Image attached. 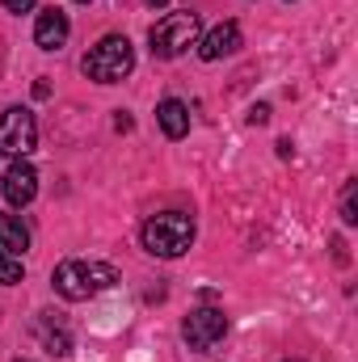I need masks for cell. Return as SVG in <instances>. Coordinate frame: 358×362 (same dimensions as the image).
<instances>
[{
    "instance_id": "6da1fadb",
    "label": "cell",
    "mask_w": 358,
    "mask_h": 362,
    "mask_svg": "<svg viewBox=\"0 0 358 362\" xmlns=\"http://www.w3.org/2000/svg\"><path fill=\"white\" fill-rule=\"evenodd\" d=\"M51 282H55V291H59L64 299L81 303V299H93V295L110 291V286L118 282V270H114L110 262H81V257H68V262L55 266Z\"/></svg>"
},
{
    "instance_id": "7a4b0ae2",
    "label": "cell",
    "mask_w": 358,
    "mask_h": 362,
    "mask_svg": "<svg viewBox=\"0 0 358 362\" xmlns=\"http://www.w3.org/2000/svg\"><path fill=\"white\" fill-rule=\"evenodd\" d=\"M131 68H135V47H131L127 34H105L81 59V72L97 85H118V81L131 76Z\"/></svg>"
},
{
    "instance_id": "3957f363",
    "label": "cell",
    "mask_w": 358,
    "mask_h": 362,
    "mask_svg": "<svg viewBox=\"0 0 358 362\" xmlns=\"http://www.w3.org/2000/svg\"><path fill=\"white\" fill-rule=\"evenodd\" d=\"M139 240H144V249H148L152 257L173 262V257H181V253L194 245V219L181 215V211H161V215H152V219L144 223Z\"/></svg>"
},
{
    "instance_id": "277c9868",
    "label": "cell",
    "mask_w": 358,
    "mask_h": 362,
    "mask_svg": "<svg viewBox=\"0 0 358 362\" xmlns=\"http://www.w3.org/2000/svg\"><path fill=\"white\" fill-rule=\"evenodd\" d=\"M198 38H202V21H198V13H190V8L165 13V17L148 30V42H152V55H156V59H178L181 51L198 47Z\"/></svg>"
},
{
    "instance_id": "5b68a950",
    "label": "cell",
    "mask_w": 358,
    "mask_h": 362,
    "mask_svg": "<svg viewBox=\"0 0 358 362\" xmlns=\"http://www.w3.org/2000/svg\"><path fill=\"white\" fill-rule=\"evenodd\" d=\"M38 148V122L25 105H8L0 114V156L8 160H25Z\"/></svg>"
},
{
    "instance_id": "8992f818",
    "label": "cell",
    "mask_w": 358,
    "mask_h": 362,
    "mask_svg": "<svg viewBox=\"0 0 358 362\" xmlns=\"http://www.w3.org/2000/svg\"><path fill=\"white\" fill-rule=\"evenodd\" d=\"M181 337H185L190 350H211L228 337V316L219 308H198L181 320Z\"/></svg>"
},
{
    "instance_id": "52a82bcc",
    "label": "cell",
    "mask_w": 358,
    "mask_h": 362,
    "mask_svg": "<svg viewBox=\"0 0 358 362\" xmlns=\"http://www.w3.org/2000/svg\"><path fill=\"white\" fill-rule=\"evenodd\" d=\"M241 47H245L241 25H236V21H219L215 30H207V34L198 38V59L215 64V59H224V55H236Z\"/></svg>"
},
{
    "instance_id": "ba28073f",
    "label": "cell",
    "mask_w": 358,
    "mask_h": 362,
    "mask_svg": "<svg viewBox=\"0 0 358 362\" xmlns=\"http://www.w3.org/2000/svg\"><path fill=\"white\" fill-rule=\"evenodd\" d=\"M0 194H4L13 206H30L34 194H38V173H34V165H30V160H13L8 173L0 177Z\"/></svg>"
},
{
    "instance_id": "9c48e42d",
    "label": "cell",
    "mask_w": 358,
    "mask_h": 362,
    "mask_svg": "<svg viewBox=\"0 0 358 362\" xmlns=\"http://www.w3.org/2000/svg\"><path fill=\"white\" fill-rule=\"evenodd\" d=\"M68 34H72V21H68L64 8H42V13H38V21H34V42H38V51H59V47L68 42Z\"/></svg>"
},
{
    "instance_id": "30bf717a",
    "label": "cell",
    "mask_w": 358,
    "mask_h": 362,
    "mask_svg": "<svg viewBox=\"0 0 358 362\" xmlns=\"http://www.w3.org/2000/svg\"><path fill=\"white\" fill-rule=\"evenodd\" d=\"M156 122H161V131H165L169 139H185V135H190V110H185V101L165 97V101L156 105Z\"/></svg>"
},
{
    "instance_id": "8fae6325",
    "label": "cell",
    "mask_w": 358,
    "mask_h": 362,
    "mask_svg": "<svg viewBox=\"0 0 358 362\" xmlns=\"http://www.w3.org/2000/svg\"><path fill=\"white\" fill-rule=\"evenodd\" d=\"M0 249L17 257L30 249V228L21 223V215H0Z\"/></svg>"
},
{
    "instance_id": "7c38bea8",
    "label": "cell",
    "mask_w": 358,
    "mask_h": 362,
    "mask_svg": "<svg viewBox=\"0 0 358 362\" xmlns=\"http://www.w3.org/2000/svg\"><path fill=\"white\" fill-rule=\"evenodd\" d=\"M38 337H42L47 354H55V358L72 354V333H68L64 325H55V329H51V320H47V316H42V325H38Z\"/></svg>"
},
{
    "instance_id": "4fadbf2b",
    "label": "cell",
    "mask_w": 358,
    "mask_h": 362,
    "mask_svg": "<svg viewBox=\"0 0 358 362\" xmlns=\"http://www.w3.org/2000/svg\"><path fill=\"white\" fill-rule=\"evenodd\" d=\"M21 278H25V266H21V257L0 249V286H17Z\"/></svg>"
},
{
    "instance_id": "5bb4252c",
    "label": "cell",
    "mask_w": 358,
    "mask_h": 362,
    "mask_svg": "<svg viewBox=\"0 0 358 362\" xmlns=\"http://www.w3.org/2000/svg\"><path fill=\"white\" fill-rule=\"evenodd\" d=\"M342 223H358V185L354 181H346V189H342Z\"/></svg>"
},
{
    "instance_id": "9a60e30c",
    "label": "cell",
    "mask_w": 358,
    "mask_h": 362,
    "mask_svg": "<svg viewBox=\"0 0 358 362\" xmlns=\"http://www.w3.org/2000/svg\"><path fill=\"white\" fill-rule=\"evenodd\" d=\"M249 122H253V127H266L270 122V105H253V110H249Z\"/></svg>"
},
{
    "instance_id": "2e32d148",
    "label": "cell",
    "mask_w": 358,
    "mask_h": 362,
    "mask_svg": "<svg viewBox=\"0 0 358 362\" xmlns=\"http://www.w3.org/2000/svg\"><path fill=\"white\" fill-rule=\"evenodd\" d=\"M0 4H4L8 13H30V8H34L38 0H0Z\"/></svg>"
},
{
    "instance_id": "e0dca14e",
    "label": "cell",
    "mask_w": 358,
    "mask_h": 362,
    "mask_svg": "<svg viewBox=\"0 0 358 362\" xmlns=\"http://www.w3.org/2000/svg\"><path fill=\"white\" fill-rule=\"evenodd\" d=\"M114 127H118V131H131V118H127V110H118V118H114Z\"/></svg>"
},
{
    "instance_id": "ac0fdd59",
    "label": "cell",
    "mask_w": 358,
    "mask_h": 362,
    "mask_svg": "<svg viewBox=\"0 0 358 362\" xmlns=\"http://www.w3.org/2000/svg\"><path fill=\"white\" fill-rule=\"evenodd\" d=\"M144 4H152V8H165V4H169V0H144Z\"/></svg>"
},
{
    "instance_id": "d6986e66",
    "label": "cell",
    "mask_w": 358,
    "mask_h": 362,
    "mask_svg": "<svg viewBox=\"0 0 358 362\" xmlns=\"http://www.w3.org/2000/svg\"><path fill=\"white\" fill-rule=\"evenodd\" d=\"M282 362H299V358H282Z\"/></svg>"
},
{
    "instance_id": "ffe728a7",
    "label": "cell",
    "mask_w": 358,
    "mask_h": 362,
    "mask_svg": "<svg viewBox=\"0 0 358 362\" xmlns=\"http://www.w3.org/2000/svg\"><path fill=\"white\" fill-rule=\"evenodd\" d=\"M76 4H89V0H76Z\"/></svg>"
},
{
    "instance_id": "44dd1931",
    "label": "cell",
    "mask_w": 358,
    "mask_h": 362,
    "mask_svg": "<svg viewBox=\"0 0 358 362\" xmlns=\"http://www.w3.org/2000/svg\"><path fill=\"white\" fill-rule=\"evenodd\" d=\"M17 362H25V358H17Z\"/></svg>"
}]
</instances>
